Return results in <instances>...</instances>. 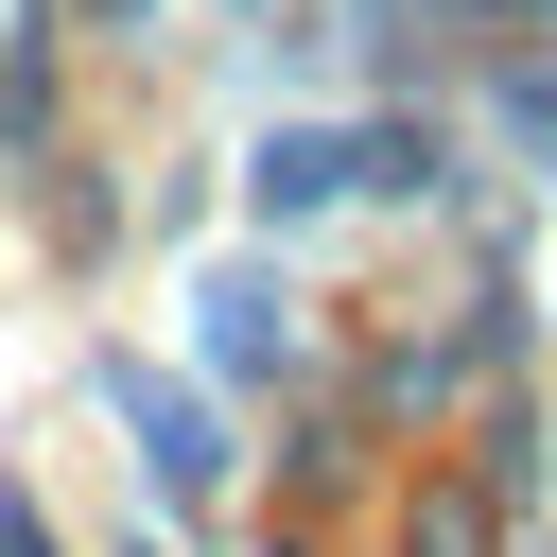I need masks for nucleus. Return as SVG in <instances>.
<instances>
[{"mask_svg":"<svg viewBox=\"0 0 557 557\" xmlns=\"http://www.w3.org/2000/svg\"><path fill=\"white\" fill-rule=\"evenodd\" d=\"M139 418H157V470H174V487H209V470H226V453H209V418H191V400H174V383H157V400H139Z\"/></svg>","mask_w":557,"mask_h":557,"instance_id":"f03ea898","label":"nucleus"},{"mask_svg":"<svg viewBox=\"0 0 557 557\" xmlns=\"http://www.w3.org/2000/svg\"><path fill=\"white\" fill-rule=\"evenodd\" d=\"M487 17H522V0H487Z\"/></svg>","mask_w":557,"mask_h":557,"instance_id":"39448f33","label":"nucleus"},{"mask_svg":"<svg viewBox=\"0 0 557 557\" xmlns=\"http://www.w3.org/2000/svg\"><path fill=\"white\" fill-rule=\"evenodd\" d=\"M366 174H400V139H261V209H331V191H366Z\"/></svg>","mask_w":557,"mask_h":557,"instance_id":"f257e3e1","label":"nucleus"},{"mask_svg":"<svg viewBox=\"0 0 557 557\" xmlns=\"http://www.w3.org/2000/svg\"><path fill=\"white\" fill-rule=\"evenodd\" d=\"M540 139H557V87H540Z\"/></svg>","mask_w":557,"mask_h":557,"instance_id":"20e7f679","label":"nucleus"},{"mask_svg":"<svg viewBox=\"0 0 557 557\" xmlns=\"http://www.w3.org/2000/svg\"><path fill=\"white\" fill-rule=\"evenodd\" d=\"M0 557H52V522H35V505H17V487H0Z\"/></svg>","mask_w":557,"mask_h":557,"instance_id":"7ed1b4c3","label":"nucleus"}]
</instances>
